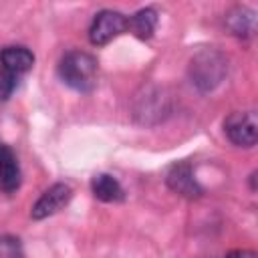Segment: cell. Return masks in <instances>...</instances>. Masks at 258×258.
<instances>
[{
  "mask_svg": "<svg viewBox=\"0 0 258 258\" xmlns=\"http://www.w3.org/2000/svg\"><path fill=\"white\" fill-rule=\"evenodd\" d=\"M97 58L83 50L67 52L58 62V77L75 91H91L97 83Z\"/></svg>",
  "mask_w": 258,
  "mask_h": 258,
  "instance_id": "6da1fadb",
  "label": "cell"
},
{
  "mask_svg": "<svg viewBox=\"0 0 258 258\" xmlns=\"http://www.w3.org/2000/svg\"><path fill=\"white\" fill-rule=\"evenodd\" d=\"M228 71V60L220 50L204 48L189 60V79L200 91H212L218 87Z\"/></svg>",
  "mask_w": 258,
  "mask_h": 258,
  "instance_id": "7a4b0ae2",
  "label": "cell"
},
{
  "mask_svg": "<svg viewBox=\"0 0 258 258\" xmlns=\"http://www.w3.org/2000/svg\"><path fill=\"white\" fill-rule=\"evenodd\" d=\"M127 30V16L119 10H101L95 14L91 28H89V40L97 46H103L117 38L121 32Z\"/></svg>",
  "mask_w": 258,
  "mask_h": 258,
  "instance_id": "3957f363",
  "label": "cell"
},
{
  "mask_svg": "<svg viewBox=\"0 0 258 258\" xmlns=\"http://www.w3.org/2000/svg\"><path fill=\"white\" fill-rule=\"evenodd\" d=\"M228 139L238 147H252L258 139V121L252 111H234L224 121Z\"/></svg>",
  "mask_w": 258,
  "mask_h": 258,
  "instance_id": "277c9868",
  "label": "cell"
},
{
  "mask_svg": "<svg viewBox=\"0 0 258 258\" xmlns=\"http://www.w3.org/2000/svg\"><path fill=\"white\" fill-rule=\"evenodd\" d=\"M71 198H73L71 185H67V183H54V185H50V187L36 200V204L32 206L30 216H32L34 220H44V218L56 214L58 210H62V208L71 202Z\"/></svg>",
  "mask_w": 258,
  "mask_h": 258,
  "instance_id": "5b68a950",
  "label": "cell"
},
{
  "mask_svg": "<svg viewBox=\"0 0 258 258\" xmlns=\"http://www.w3.org/2000/svg\"><path fill=\"white\" fill-rule=\"evenodd\" d=\"M167 185L173 191H177L181 196H187V198H198L202 194V189H200V185H198V181L194 177V171H191V167L187 163H177V165H173L169 169Z\"/></svg>",
  "mask_w": 258,
  "mask_h": 258,
  "instance_id": "8992f818",
  "label": "cell"
},
{
  "mask_svg": "<svg viewBox=\"0 0 258 258\" xmlns=\"http://www.w3.org/2000/svg\"><path fill=\"white\" fill-rule=\"evenodd\" d=\"M0 64H2L4 71L18 77V75L32 69L34 54L26 46H4L0 50Z\"/></svg>",
  "mask_w": 258,
  "mask_h": 258,
  "instance_id": "52a82bcc",
  "label": "cell"
},
{
  "mask_svg": "<svg viewBox=\"0 0 258 258\" xmlns=\"http://www.w3.org/2000/svg\"><path fill=\"white\" fill-rule=\"evenodd\" d=\"M20 185V167L10 147L0 143V189L14 191Z\"/></svg>",
  "mask_w": 258,
  "mask_h": 258,
  "instance_id": "ba28073f",
  "label": "cell"
},
{
  "mask_svg": "<svg viewBox=\"0 0 258 258\" xmlns=\"http://www.w3.org/2000/svg\"><path fill=\"white\" fill-rule=\"evenodd\" d=\"M91 189H93V196L101 202H121L125 198L121 183L109 173L95 175L91 179Z\"/></svg>",
  "mask_w": 258,
  "mask_h": 258,
  "instance_id": "9c48e42d",
  "label": "cell"
},
{
  "mask_svg": "<svg viewBox=\"0 0 258 258\" xmlns=\"http://www.w3.org/2000/svg\"><path fill=\"white\" fill-rule=\"evenodd\" d=\"M155 26H157V12L153 8H141L133 16L127 18V30H131L141 40L149 38Z\"/></svg>",
  "mask_w": 258,
  "mask_h": 258,
  "instance_id": "30bf717a",
  "label": "cell"
},
{
  "mask_svg": "<svg viewBox=\"0 0 258 258\" xmlns=\"http://www.w3.org/2000/svg\"><path fill=\"white\" fill-rule=\"evenodd\" d=\"M226 24L236 36H248L254 32V12L248 8H236L228 14Z\"/></svg>",
  "mask_w": 258,
  "mask_h": 258,
  "instance_id": "8fae6325",
  "label": "cell"
},
{
  "mask_svg": "<svg viewBox=\"0 0 258 258\" xmlns=\"http://www.w3.org/2000/svg\"><path fill=\"white\" fill-rule=\"evenodd\" d=\"M0 258H24L20 240L14 236H2L0 238Z\"/></svg>",
  "mask_w": 258,
  "mask_h": 258,
  "instance_id": "7c38bea8",
  "label": "cell"
},
{
  "mask_svg": "<svg viewBox=\"0 0 258 258\" xmlns=\"http://www.w3.org/2000/svg\"><path fill=\"white\" fill-rule=\"evenodd\" d=\"M16 75H12V73H8V71H0V101H6L10 95H12V91L16 89Z\"/></svg>",
  "mask_w": 258,
  "mask_h": 258,
  "instance_id": "4fadbf2b",
  "label": "cell"
},
{
  "mask_svg": "<svg viewBox=\"0 0 258 258\" xmlns=\"http://www.w3.org/2000/svg\"><path fill=\"white\" fill-rule=\"evenodd\" d=\"M224 258H256V252H252V250H232Z\"/></svg>",
  "mask_w": 258,
  "mask_h": 258,
  "instance_id": "5bb4252c",
  "label": "cell"
}]
</instances>
